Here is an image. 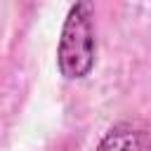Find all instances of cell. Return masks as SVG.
Wrapping results in <instances>:
<instances>
[{
    "mask_svg": "<svg viewBox=\"0 0 151 151\" xmlns=\"http://www.w3.org/2000/svg\"><path fill=\"white\" fill-rule=\"evenodd\" d=\"M94 151H151V132L139 123H116Z\"/></svg>",
    "mask_w": 151,
    "mask_h": 151,
    "instance_id": "cell-2",
    "label": "cell"
},
{
    "mask_svg": "<svg viewBox=\"0 0 151 151\" xmlns=\"http://www.w3.org/2000/svg\"><path fill=\"white\" fill-rule=\"evenodd\" d=\"M97 59V35H94V9L90 0H78L71 5L59 45H57V66L59 73L68 80H83L94 68Z\"/></svg>",
    "mask_w": 151,
    "mask_h": 151,
    "instance_id": "cell-1",
    "label": "cell"
}]
</instances>
